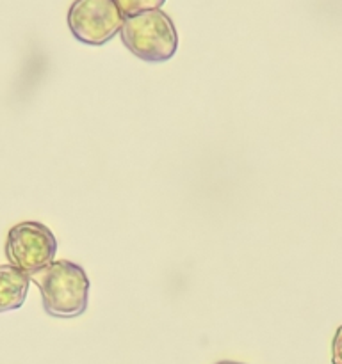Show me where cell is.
<instances>
[{"mask_svg":"<svg viewBox=\"0 0 342 364\" xmlns=\"http://www.w3.org/2000/svg\"><path fill=\"white\" fill-rule=\"evenodd\" d=\"M41 291L43 309L53 318H77L84 315L89 301V277L81 265L57 259L31 277Z\"/></svg>","mask_w":342,"mask_h":364,"instance_id":"6da1fadb","label":"cell"},{"mask_svg":"<svg viewBox=\"0 0 342 364\" xmlns=\"http://www.w3.org/2000/svg\"><path fill=\"white\" fill-rule=\"evenodd\" d=\"M120 34L123 45L146 63H166L177 53V28L160 9L125 18Z\"/></svg>","mask_w":342,"mask_h":364,"instance_id":"7a4b0ae2","label":"cell"},{"mask_svg":"<svg viewBox=\"0 0 342 364\" xmlns=\"http://www.w3.org/2000/svg\"><path fill=\"white\" fill-rule=\"evenodd\" d=\"M56 237L41 223H34V220L20 223L11 228L7 233V262L28 277L46 269L56 258Z\"/></svg>","mask_w":342,"mask_h":364,"instance_id":"3957f363","label":"cell"},{"mask_svg":"<svg viewBox=\"0 0 342 364\" xmlns=\"http://www.w3.org/2000/svg\"><path fill=\"white\" fill-rule=\"evenodd\" d=\"M123 21L113 0H75L68 9V27L84 45H105L121 31Z\"/></svg>","mask_w":342,"mask_h":364,"instance_id":"277c9868","label":"cell"},{"mask_svg":"<svg viewBox=\"0 0 342 364\" xmlns=\"http://www.w3.org/2000/svg\"><path fill=\"white\" fill-rule=\"evenodd\" d=\"M31 277L13 265H0V313L21 308L27 299Z\"/></svg>","mask_w":342,"mask_h":364,"instance_id":"5b68a950","label":"cell"},{"mask_svg":"<svg viewBox=\"0 0 342 364\" xmlns=\"http://www.w3.org/2000/svg\"><path fill=\"white\" fill-rule=\"evenodd\" d=\"M116 4V7L120 9V13L125 18L135 16V14L146 13V11H155L160 9V6H164L166 0H113Z\"/></svg>","mask_w":342,"mask_h":364,"instance_id":"8992f818","label":"cell"},{"mask_svg":"<svg viewBox=\"0 0 342 364\" xmlns=\"http://www.w3.org/2000/svg\"><path fill=\"white\" fill-rule=\"evenodd\" d=\"M331 363L342 364V326L335 331L333 341H331Z\"/></svg>","mask_w":342,"mask_h":364,"instance_id":"52a82bcc","label":"cell"},{"mask_svg":"<svg viewBox=\"0 0 342 364\" xmlns=\"http://www.w3.org/2000/svg\"><path fill=\"white\" fill-rule=\"evenodd\" d=\"M216 364H244V363H237V361H219Z\"/></svg>","mask_w":342,"mask_h":364,"instance_id":"ba28073f","label":"cell"}]
</instances>
